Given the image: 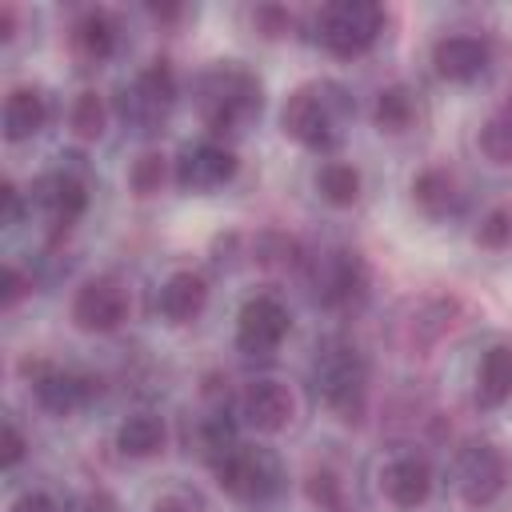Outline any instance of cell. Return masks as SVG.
Instances as JSON below:
<instances>
[{
  "mask_svg": "<svg viewBox=\"0 0 512 512\" xmlns=\"http://www.w3.org/2000/svg\"><path fill=\"white\" fill-rule=\"evenodd\" d=\"M504 484H508V464L496 444L476 440L456 456V488H460L464 504L488 508L504 492Z\"/></svg>",
  "mask_w": 512,
  "mask_h": 512,
  "instance_id": "8",
  "label": "cell"
},
{
  "mask_svg": "<svg viewBox=\"0 0 512 512\" xmlns=\"http://www.w3.org/2000/svg\"><path fill=\"white\" fill-rule=\"evenodd\" d=\"M72 40H76V48H80V56H88V60H108L112 52H116V20L108 16V12H84L80 20H76V28H72Z\"/></svg>",
  "mask_w": 512,
  "mask_h": 512,
  "instance_id": "22",
  "label": "cell"
},
{
  "mask_svg": "<svg viewBox=\"0 0 512 512\" xmlns=\"http://www.w3.org/2000/svg\"><path fill=\"white\" fill-rule=\"evenodd\" d=\"M24 292H28L24 272H20V268H12V264H4V268H0V304H4V308H12Z\"/></svg>",
  "mask_w": 512,
  "mask_h": 512,
  "instance_id": "32",
  "label": "cell"
},
{
  "mask_svg": "<svg viewBox=\"0 0 512 512\" xmlns=\"http://www.w3.org/2000/svg\"><path fill=\"white\" fill-rule=\"evenodd\" d=\"M512 396V348L492 344L476 368V404L480 408H500Z\"/></svg>",
  "mask_w": 512,
  "mask_h": 512,
  "instance_id": "18",
  "label": "cell"
},
{
  "mask_svg": "<svg viewBox=\"0 0 512 512\" xmlns=\"http://www.w3.org/2000/svg\"><path fill=\"white\" fill-rule=\"evenodd\" d=\"M308 500H312L320 512H340V508H344L340 480H336L332 472H312V476H308Z\"/></svg>",
  "mask_w": 512,
  "mask_h": 512,
  "instance_id": "30",
  "label": "cell"
},
{
  "mask_svg": "<svg viewBox=\"0 0 512 512\" xmlns=\"http://www.w3.org/2000/svg\"><path fill=\"white\" fill-rule=\"evenodd\" d=\"M232 176H236V156L216 140L188 144L176 160V184L184 192H212V188L228 184Z\"/></svg>",
  "mask_w": 512,
  "mask_h": 512,
  "instance_id": "12",
  "label": "cell"
},
{
  "mask_svg": "<svg viewBox=\"0 0 512 512\" xmlns=\"http://www.w3.org/2000/svg\"><path fill=\"white\" fill-rule=\"evenodd\" d=\"M164 176H168V168H164V156H160V152H144V156L132 164V172H128V184H132V192H136V196H152V192H160Z\"/></svg>",
  "mask_w": 512,
  "mask_h": 512,
  "instance_id": "28",
  "label": "cell"
},
{
  "mask_svg": "<svg viewBox=\"0 0 512 512\" xmlns=\"http://www.w3.org/2000/svg\"><path fill=\"white\" fill-rule=\"evenodd\" d=\"M284 336H288V308L276 296H252V300H244V308L236 316V344L248 356L276 352Z\"/></svg>",
  "mask_w": 512,
  "mask_h": 512,
  "instance_id": "10",
  "label": "cell"
},
{
  "mask_svg": "<svg viewBox=\"0 0 512 512\" xmlns=\"http://www.w3.org/2000/svg\"><path fill=\"white\" fill-rule=\"evenodd\" d=\"M380 488L396 508H416L428 500L432 492V468L424 456H396L384 472H380Z\"/></svg>",
  "mask_w": 512,
  "mask_h": 512,
  "instance_id": "16",
  "label": "cell"
},
{
  "mask_svg": "<svg viewBox=\"0 0 512 512\" xmlns=\"http://www.w3.org/2000/svg\"><path fill=\"white\" fill-rule=\"evenodd\" d=\"M36 204L44 208L48 224H52L56 232H64V228H72V224L84 216V208H88V188H84V180H76L72 172H52V176L36 180Z\"/></svg>",
  "mask_w": 512,
  "mask_h": 512,
  "instance_id": "13",
  "label": "cell"
},
{
  "mask_svg": "<svg viewBox=\"0 0 512 512\" xmlns=\"http://www.w3.org/2000/svg\"><path fill=\"white\" fill-rule=\"evenodd\" d=\"M480 152L492 164H512V100H504L480 128Z\"/></svg>",
  "mask_w": 512,
  "mask_h": 512,
  "instance_id": "25",
  "label": "cell"
},
{
  "mask_svg": "<svg viewBox=\"0 0 512 512\" xmlns=\"http://www.w3.org/2000/svg\"><path fill=\"white\" fill-rule=\"evenodd\" d=\"M476 244L480 248H504V244H512V212L508 208H492L480 220V228H476Z\"/></svg>",
  "mask_w": 512,
  "mask_h": 512,
  "instance_id": "29",
  "label": "cell"
},
{
  "mask_svg": "<svg viewBox=\"0 0 512 512\" xmlns=\"http://www.w3.org/2000/svg\"><path fill=\"white\" fill-rule=\"evenodd\" d=\"M432 64L444 80L452 84H468L476 80L484 68H488V44L480 36H468V32H456V36H444L436 48H432Z\"/></svg>",
  "mask_w": 512,
  "mask_h": 512,
  "instance_id": "14",
  "label": "cell"
},
{
  "mask_svg": "<svg viewBox=\"0 0 512 512\" xmlns=\"http://www.w3.org/2000/svg\"><path fill=\"white\" fill-rule=\"evenodd\" d=\"M116 448L132 460H144V456H156L164 448V420L152 416V412H136L128 416L120 428H116Z\"/></svg>",
  "mask_w": 512,
  "mask_h": 512,
  "instance_id": "21",
  "label": "cell"
},
{
  "mask_svg": "<svg viewBox=\"0 0 512 512\" xmlns=\"http://www.w3.org/2000/svg\"><path fill=\"white\" fill-rule=\"evenodd\" d=\"M372 116H376L380 132H404L412 124V116H416V100H412V92L404 84H392V88H384L376 96V112Z\"/></svg>",
  "mask_w": 512,
  "mask_h": 512,
  "instance_id": "26",
  "label": "cell"
},
{
  "mask_svg": "<svg viewBox=\"0 0 512 512\" xmlns=\"http://www.w3.org/2000/svg\"><path fill=\"white\" fill-rule=\"evenodd\" d=\"M412 200L428 212V216H448L460 204V184L448 168H424L412 180Z\"/></svg>",
  "mask_w": 512,
  "mask_h": 512,
  "instance_id": "20",
  "label": "cell"
},
{
  "mask_svg": "<svg viewBox=\"0 0 512 512\" xmlns=\"http://www.w3.org/2000/svg\"><path fill=\"white\" fill-rule=\"evenodd\" d=\"M12 512H56V504L48 492H20L12 500Z\"/></svg>",
  "mask_w": 512,
  "mask_h": 512,
  "instance_id": "36",
  "label": "cell"
},
{
  "mask_svg": "<svg viewBox=\"0 0 512 512\" xmlns=\"http://www.w3.org/2000/svg\"><path fill=\"white\" fill-rule=\"evenodd\" d=\"M24 436H20V428L12 424V420H4V428H0V464L4 468H16L20 460H24Z\"/></svg>",
  "mask_w": 512,
  "mask_h": 512,
  "instance_id": "31",
  "label": "cell"
},
{
  "mask_svg": "<svg viewBox=\"0 0 512 512\" xmlns=\"http://www.w3.org/2000/svg\"><path fill=\"white\" fill-rule=\"evenodd\" d=\"M24 376L32 380V392H36L40 408H48L52 416H68V412H76L80 404H88L100 392V380L80 376V372L60 368V364H44V360H36V364L28 360Z\"/></svg>",
  "mask_w": 512,
  "mask_h": 512,
  "instance_id": "9",
  "label": "cell"
},
{
  "mask_svg": "<svg viewBox=\"0 0 512 512\" xmlns=\"http://www.w3.org/2000/svg\"><path fill=\"white\" fill-rule=\"evenodd\" d=\"M456 324V300H444V296H428L416 304V316H412V344L424 348L432 340H440L448 328Z\"/></svg>",
  "mask_w": 512,
  "mask_h": 512,
  "instance_id": "23",
  "label": "cell"
},
{
  "mask_svg": "<svg viewBox=\"0 0 512 512\" xmlns=\"http://www.w3.org/2000/svg\"><path fill=\"white\" fill-rule=\"evenodd\" d=\"M64 512H116V504H112L108 492H84V496H76Z\"/></svg>",
  "mask_w": 512,
  "mask_h": 512,
  "instance_id": "35",
  "label": "cell"
},
{
  "mask_svg": "<svg viewBox=\"0 0 512 512\" xmlns=\"http://www.w3.org/2000/svg\"><path fill=\"white\" fill-rule=\"evenodd\" d=\"M308 284H312V296L324 304V308H348L352 300L364 296V284H368V268L356 252H344V248H328L312 260L308 268Z\"/></svg>",
  "mask_w": 512,
  "mask_h": 512,
  "instance_id": "7",
  "label": "cell"
},
{
  "mask_svg": "<svg viewBox=\"0 0 512 512\" xmlns=\"http://www.w3.org/2000/svg\"><path fill=\"white\" fill-rule=\"evenodd\" d=\"M176 100V76L168 68V60H152L128 88H120V116L124 124H132L136 132H156L164 112Z\"/></svg>",
  "mask_w": 512,
  "mask_h": 512,
  "instance_id": "6",
  "label": "cell"
},
{
  "mask_svg": "<svg viewBox=\"0 0 512 512\" xmlns=\"http://www.w3.org/2000/svg\"><path fill=\"white\" fill-rule=\"evenodd\" d=\"M12 36H16V8L0 4V40H12Z\"/></svg>",
  "mask_w": 512,
  "mask_h": 512,
  "instance_id": "37",
  "label": "cell"
},
{
  "mask_svg": "<svg viewBox=\"0 0 512 512\" xmlns=\"http://www.w3.org/2000/svg\"><path fill=\"white\" fill-rule=\"evenodd\" d=\"M16 220H20V192H16L12 180H4V184H0V224L12 228Z\"/></svg>",
  "mask_w": 512,
  "mask_h": 512,
  "instance_id": "34",
  "label": "cell"
},
{
  "mask_svg": "<svg viewBox=\"0 0 512 512\" xmlns=\"http://www.w3.org/2000/svg\"><path fill=\"white\" fill-rule=\"evenodd\" d=\"M352 120V96L336 84V80H312V84H300L288 100H284V112H280V124L284 132L312 148V152H328L340 144L344 128Z\"/></svg>",
  "mask_w": 512,
  "mask_h": 512,
  "instance_id": "1",
  "label": "cell"
},
{
  "mask_svg": "<svg viewBox=\"0 0 512 512\" xmlns=\"http://www.w3.org/2000/svg\"><path fill=\"white\" fill-rule=\"evenodd\" d=\"M104 120H108V108L96 92H80L76 104H72V132L80 140H96L104 132Z\"/></svg>",
  "mask_w": 512,
  "mask_h": 512,
  "instance_id": "27",
  "label": "cell"
},
{
  "mask_svg": "<svg viewBox=\"0 0 512 512\" xmlns=\"http://www.w3.org/2000/svg\"><path fill=\"white\" fill-rule=\"evenodd\" d=\"M316 188H320V196H324L328 204L348 208V204H356V196H360V172H356L352 164H344V160H328V164L316 172Z\"/></svg>",
  "mask_w": 512,
  "mask_h": 512,
  "instance_id": "24",
  "label": "cell"
},
{
  "mask_svg": "<svg viewBox=\"0 0 512 512\" xmlns=\"http://www.w3.org/2000/svg\"><path fill=\"white\" fill-rule=\"evenodd\" d=\"M384 8L372 0H332L316 12V36L332 56H360L376 44Z\"/></svg>",
  "mask_w": 512,
  "mask_h": 512,
  "instance_id": "4",
  "label": "cell"
},
{
  "mask_svg": "<svg viewBox=\"0 0 512 512\" xmlns=\"http://www.w3.org/2000/svg\"><path fill=\"white\" fill-rule=\"evenodd\" d=\"M48 120V108H44V96L36 88H12L8 100H4V140H28L44 128Z\"/></svg>",
  "mask_w": 512,
  "mask_h": 512,
  "instance_id": "19",
  "label": "cell"
},
{
  "mask_svg": "<svg viewBox=\"0 0 512 512\" xmlns=\"http://www.w3.org/2000/svg\"><path fill=\"white\" fill-rule=\"evenodd\" d=\"M216 484L232 496V500H248V504H260L268 496L280 492V460L268 452V448H248V444H236L232 452H224L216 464Z\"/></svg>",
  "mask_w": 512,
  "mask_h": 512,
  "instance_id": "5",
  "label": "cell"
},
{
  "mask_svg": "<svg viewBox=\"0 0 512 512\" xmlns=\"http://www.w3.org/2000/svg\"><path fill=\"white\" fill-rule=\"evenodd\" d=\"M128 316V292L116 276H96L88 280L76 300H72V320L84 332H112Z\"/></svg>",
  "mask_w": 512,
  "mask_h": 512,
  "instance_id": "11",
  "label": "cell"
},
{
  "mask_svg": "<svg viewBox=\"0 0 512 512\" xmlns=\"http://www.w3.org/2000/svg\"><path fill=\"white\" fill-rule=\"evenodd\" d=\"M152 512H196V508H192L188 500H180V496H164V500H160Z\"/></svg>",
  "mask_w": 512,
  "mask_h": 512,
  "instance_id": "38",
  "label": "cell"
},
{
  "mask_svg": "<svg viewBox=\"0 0 512 512\" xmlns=\"http://www.w3.org/2000/svg\"><path fill=\"white\" fill-rule=\"evenodd\" d=\"M204 304H208V284H204V276H196V272H172V276L160 284V292H156V308H160V316H164L168 324H188V320H196V316L204 312Z\"/></svg>",
  "mask_w": 512,
  "mask_h": 512,
  "instance_id": "17",
  "label": "cell"
},
{
  "mask_svg": "<svg viewBox=\"0 0 512 512\" xmlns=\"http://www.w3.org/2000/svg\"><path fill=\"white\" fill-rule=\"evenodd\" d=\"M312 388L328 412L356 424L368 404V364L356 344L324 340L312 356Z\"/></svg>",
  "mask_w": 512,
  "mask_h": 512,
  "instance_id": "2",
  "label": "cell"
},
{
  "mask_svg": "<svg viewBox=\"0 0 512 512\" xmlns=\"http://www.w3.org/2000/svg\"><path fill=\"white\" fill-rule=\"evenodd\" d=\"M196 108L212 132H240L260 112V84L236 60H220L196 80Z\"/></svg>",
  "mask_w": 512,
  "mask_h": 512,
  "instance_id": "3",
  "label": "cell"
},
{
  "mask_svg": "<svg viewBox=\"0 0 512 512\" xmlns=\"http://www.w3.org/2000/svg\"><path fill=\"white\" fill-rule=\"evenodd\" d=\"M292 412H296V400H292V392L280 380H256L244 392V420L256 432H280V428H288Z\"/></svg>",
  "mask_w": 512,
  "mask_h": 512,
  "instance_id": "15",
  "label": "cell"
},
{
  "mask_svg": "<svg viewBox=\"0 0 512 512\" xmlns=\"http://www.w3.org/2000/svg\"><path fill=\"white\" fill-rule=\"evenodd\" d=\"M256 24H260L264 36H280V32H288V12L264 4V8H256Z\"/></svg>",
  "mask_w": 512,
  "mask_h": 512,
  "instance_id": "33",
  "label": "cell"
}]
</instances>
